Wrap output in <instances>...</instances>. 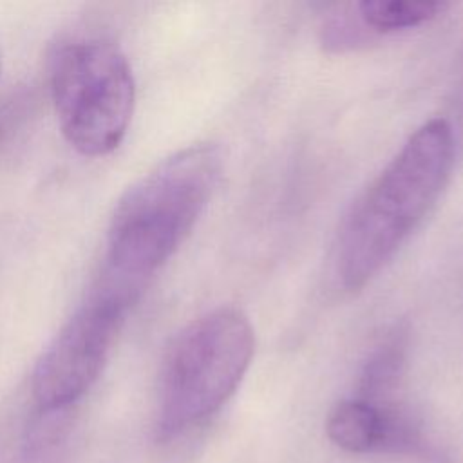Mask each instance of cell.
Instances as JSON below:
<instances>
[{"mask_svg": "<svg viewBox=\"0 0 463 463\" xmlns=\"http://www.w3.org/2000/svg\"><path fill=\"white\" fill-rule=\"evenodd\" d=\"M2 125H4V118H2V114H0V130H2Z\"/></svg>", "mask_w": 463, "mask_h": 463, "instance_id": "9", "label": "cell"}, {"mask_svg": "<svg viewBox=\"0 0 463 463\" xmlns=\"http://www.w3.org/2000/svg\"><path fill=\"white\" fill-rule=\"evenodd\" d=\"M329 441L349 454L438 459V449L423 427L396 402L373 403L353 396L333 405L326 420Z\"/></svg>", "mask_w": 463, "mask_h": 463, "instance_id": "6", "label": "cell"}, {"mask_svg": "<svg viewBox=\"0 0 463 463\" xmlns=\"http://www.w3.org/2000/svg\"><path fill=\"white\" fill-rule=\"evenodd\" d=\"M0 72H2V60H0Z\"/></svg>", "mask_w": 463, "mask_h": 463, "instance_id": "10", "label": "cell"}, {"mask_svg": "<svg viewBox=\"0 0 463 463\" xmlns=\"http://www.w3.org/2000/svg\"><path fill=\"white\" fill-rule=\"evenodd\" d=\"M449 4L434 0H364L356 4L358 18L374 33H394L438 18Z\"/></svg>", "mask_w": 463, "mask_h": 463, "instance_id": "8", "label": "cell"}, {"mask_svg": "<svg viewBox=\"0 0 463 463\" xmlns=\"http://www.w3.org/2000/svg\"><path fill=\"white\" fill-rule=\"evenodd\" d=\"M405 365V338L402 335L387 336L376 351L365 362L360 382L358 398L373 403L394 402V391L398 389Z\"/></svg>", "mask_w": 463, "mask_h": 463, "instance_id": "7", "label": "cell"}, {"mask_svg": "<svg viewBox=\"0 0 463 463\" xmlns=\"http://www.w3.org/2000/svg\"><path fill=\"white\" fill-rule=\"evenodd\" d=\"M222 163L219 145L195 143L134 183L109 224V273L143 288L199 221L219 184Z\"/></svg>", "mask_w": 463, "mask_h": 463, "instance_id": "2", "label": "cell"}, {"mask_svg": "<svg viewBox=\"0 0 463 463\" xmlns=\"http://www.w3.org/2000/svg\"><path fill=\"white\" fill-rule=\"evenodd\" d=\"M61 134L80 154L112 152L127 134L136 85L125 54L105 40H78L60 49L51 74Z\"/></svg>", "mask_w": 463, "mask_h": 463, "instance_id": "4", "label": "cell"}, {"mask_svg": "<svg viewBox=\"0 0 463 463\" xmlns=\"http://www.w3.org/2000/svg\"><path fill=\"white\" fill-rule=\"evenodd\" d=\"M454 159L450 123L432 118L356 197L335 246V275L345 291L367 286L418 230L443 194Z\"/></svg>", "mask_w": 463, "mask_h": 463, "instance_id": "1", "label": "cell"}, {"mask_svg": "<svg viewBox=\"0 0 463 463\" xmlns=\"http://www.w3.org/2000/svg\"><path fill=\"white\" fill-rule=\"evenodd\" d=\"M141 289L107 273L101 286L63 324L33 373V396L42 411H60L92 387Z\"/></svg>", "mask_w": 463, "mask_h": 463, "instance_id": "5", "label": "cell"}, {"mask_svg": "<svg viewBox=\"0 0 463 463\" xmlns=\"http://www.w3.org/2000/svg\"><path fill=\"white\" fill-rule=\"evenodd\" d=\"M255 353L248 317L230 306L186 324L163 356L157 387V436L172 439L206 421L235 394Z\"/></svg>", "mask_w": 463, "mask_h": 463, "instance_id": "3", "label": "cell"}]
</instances>
